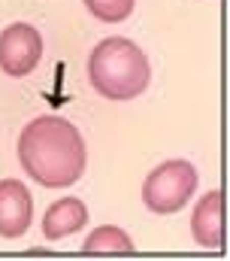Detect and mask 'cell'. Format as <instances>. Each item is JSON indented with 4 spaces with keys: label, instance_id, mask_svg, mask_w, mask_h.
<instances>
[{
    "label": "cell",
    "instance_id": "cell-4",
    "mask_svg": "<svg viewBox=\"0 0 230 261\" xmlns=\"http://www.w3.org/2000/svg\"><path fill=\"white\" fill-rule=\"evenodd\" d=\"M43 58V37L34 24L15 21L0 34V70L6 76H27Z\"/></svg>",
    "mask_w": 230,
    "mask_h": 261
},
{
    "label": "cell",
    "instance_id": "cell-6",
    "mask_svg": "<svg viewBox=\"0 0 230 261\" xmlns=\"http://www.w3.org/2000/svg\"><path fill=\"white\" fill-rule=\"evenodd\" d=\"M191 234L206 249H218L221 246V234H224V225H221V192H209V195L200 197V203H197V210L191 216Z\"/></svg>",
    "mask_w": 230,
    "mask_h": 261
},
{
    "label": "cell",
    "instance_id": "cell-8",
    "mask_svg": "<svg viewBox=\"0 0 230 261\" xmlns=\"http://www.w3.org/2000/svg\"><path fill=\"white\" fill-rule=\"evenodd\" d=\"M82 252H85V255H130V252H133V240H130L121 228L103 225V228H97V231L88 234Z\"/></svg>",
    "mask_w": 230,
    "mask_h": 261
},
{
    "label": "cell",
    "instance_id": "cell-9",
    "mask_svg": "<svg viewBox=\"0 0 230 261\" xmlns=\"http://www.w3.org/2000/svg\"><path fill=\"white\" fill-rule=\"evenodd\" d=\"M88 12L106 24H118L133 12V0H85Z\"/></svg>",
    "mask_w": 230,
    "mask_h": 261
},
{
    "label": "cell",
    "instance_id": "cell-7",
    "mask_svg": "<svg viewBox=\"0 0 230 261\" xmlns=\"http://www.w3.org/2000/svg\"><path fill=\"white\" fill-rule=\"evenodd\" d=\"M85 222H88L85 203L79 197H61L43 216V234H46V240H61V237L76 234Z\"/></svg>",
    "mask_w": 230,
    "mask_h": 261
},
{
    "label": "cell",
    "instance_id": "cell-3",
    "mask_svg": "<svg viewBox=\"0 0 230 261\" xmlns=\"http://www.w3.org/2000/svg\"><path fill=\"white\" fill-rule=\"evenodd\" d=\"M197 189V170L191 167V161L185 158H170L164 164H158L146 182H142V200L152 213L158 216H170L176 210H182Z\"/></svg>",
    "mask_w": 230,
    "mask_h": 261
},
{
    "label": "cell",
    "instance_id": "cell-1",
    "mask_svg": "<svg viewBox=\"0 0 230 261\" xmlns=\"http://www.w3.org/2000/svg\"><path fill=\"white\" fill-rule=\"evenodd\" d=\"M18 161L31 179L46 189H67L85 173V140L61 116H40L18 137Z\"/></svg>",
    "mask_w": 230,
    "mask_h": 261
},
{
    "label": "cell",
    "instance_id": "cell-2",
    "mask_svg": "<svg viewBox=\"0 0 230 261\" xmlns=\"http://www.w3.org/2000/svg\"><path fill=\"white\" fill-rule=\"evenodd\" d=\"M88 76L106 100H133L149 88L152 67L146 52L127 37H106L88 58Z\"/></svg>",
    "mask_w": 230,
    "mask_h": 261
},
{
    "label": "cell",
    "instance_id": "cell-5",
    "mask_svg": "<svg viewBox=\"0 0 230 261\" xmlns=\"http://www.w3.org/2000/svg\"><path fill=\"white\" fill-rule=\"evenodd\" d=\"M34 219V200L24 182L3 179L0 182V237L15 240L31 228Z\"/></svg>",
    "mask_w": 230,
    "mask_h": 261
}]
</instances>
